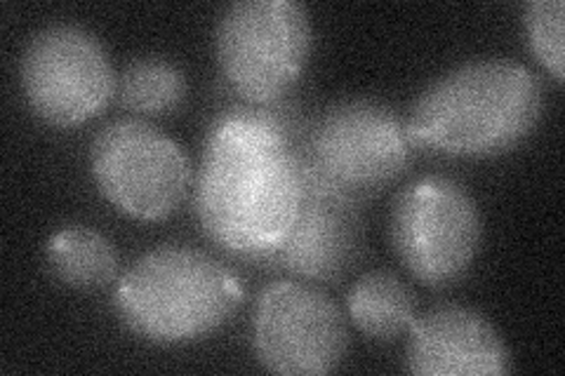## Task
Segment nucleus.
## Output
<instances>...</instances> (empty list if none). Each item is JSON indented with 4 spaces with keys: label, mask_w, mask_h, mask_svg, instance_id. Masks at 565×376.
<instances>
[{
    "label": "nucleus",
    "mask_w": 565,
    "mask_h": 376,
    "mask_svg": "<svg viewBox=\"0 0 565 376\" xmlns=\"http://www.w3.org/2000/svg\"><path fill=\"white\" fill-rule=\"evenodd\" d=\"M90 172L104 198L139 222L168 219L191 186L184 149L137 118L104 125L90 144Z\"/></svg>",
    "instance_id": "0eeeda50"
},
{
    "label": "nucleus",
    "mask_w": 565,
    "mask_h": 376,
    "mask_svg": "<svg viewBox=\"0 0 565 376\" xmlns=\"http://www.w3.org/2000/svg\"><path fill=\"white\" fill-rule=\"evenodd\" d=\"M311 47V14L297 0H238L215 26L222 76L247 104L286 97L305 74Z\"/></svg>",
    "instance_id": "39448f33"
},
{
    "label": "nucleus",
    "mask_w": 565,
    "mask_h": 376,
    "mask_svg": "<svg viewBox=\"0 0 565 376\" xmlns=\"http://www.w3.org/2000/svg\"><path fill=\"white\" fill-rule=\"evenodd\" d=\"M241 301L243 284L232 268L186 245H163L141 255L114 290L122 325L161 346L199 342L226 325Z\"/></svg>",
    "instance_id": "7ed1b4c3"
},
{
    "label": "nucleus",
    "mask_w": 565,
    "mask_h": 376,
    "mask_svg": "<svg viewBox=\"0 0 565 376\" xmlns=\"http://www.w3.org/2000/svg\"><path fill=\"white\" fill-rule=\"evenodd\" d=\"M413 149L398 111L377 99L353 97L328 106L311 122L299 144V160L311 182L359 201L401 176Z\"/></svg>",
    "instance_id": "20e7f679"
},
{
    "label": "nucleus",
    "mask_w": 565,
    "mask_h": 376,
    "mask_svg": "<svg viewBox=\"0 0 565 376\" xmlns=\"http://www.w3.org/2000/svg\"><path fill=\"white\" fill-rule=\"evenodd\" d=\"M405 369L417 376H502L511 372V353L486 315L446 303L413 320Z\"/></svg>",
    "instance_id": "9b49d317"
},
{
    "label": "nucleus",
    "mask_w": 565,
    "mask_h": 376,
    "mask_svg": "<svg viewBox=\"0 0 565 376\" xmlns=\"http://www.w3.org/2000/svg\"><path fill=\"white\" fill-rule=\"evenodd\" d=\"M363 240L365 226L359 201L305 176L302 203L290 233L262 261L297 280L332 282L359 264Z\"/></svg>",
    "instance_id": "9d476101"
},
{
    "label": "nucleus",
    "mask_w": 565,
    "mask_h": 376,
    "mask_svg": "<svg viewBox=\"0 0 565 376\" xmlns=\"http://www.w3.org/2000/svg\"><path fill=\"white\" fill-rule=\"evenodd\" d=\"M45 259L52 276L71 290H99L118 276L114 243L90 226H66L47 240Z\"/></svg>",
    "instance_id": "ddd939ff"
},
{
    "label": "nucleus",
    "mask_w": 565,
    "mask_h": 376,
    "mask_svg": "<svg viewBox=\"0 0 565 376\" xmlns=\"http://www.w3.org/2000/svg\"><path fill=\"white\" fill-rule=\"evenodd\" d=\"M542 83L516 60L459 64L434 80L405 116L413 147L457 158L500 155L533 135L542 118Z\"/></svg>",
    "instance_id": "f03ea898"
},
{
    "label": "nucleus",
    "mask_w": 565,
    "mask_h": 376,
    "mask_svg": "<svg viewBox=\"0 0 565 376\" xmlns=\"http://www.w3.org/2000/svg\"><path fill=\"white\" fill-rule=\"evenodd\" d=\"M302 135L282 99L245 101L212 122L196 176V214L212 243L255 261L280 247L302 203Z\"/></svg>",
    "instance_id": "f257e3e1"
},
{
    "label": "nucleus",
    "mask_w": 565,
    "mask_h": 376,
    "mask_svg": "<svg viewBox=\"0 0 565 376\" xmlns=\"http://www.w3.org/2000/svg\"><path fill=\"white\" fill-rule=\"evenodd\" d=\"M116 97L132 114L163 116L184 101L186 76L168 57H135L116 76Z\"/></svg>",
    "instance_id": "4468645a"
},
{
    "label": "nucleus",
    "mask_w": 565,
    "mask_h": 376,
    "mask_svg": "<svg viewBox=\"0 0 565 376\" xmlns=\"http://www.w3.org/2000/svg\"><path fill=\"white\" fill-rule=\"evenodd\" d=\"M253 348L271 374L323 376L347 357V320L316 284L278 280L264 288L255 303Z\"/></svg>",
    "instance_id": "1a4fd4ad"
},
{
    "label": "nucleus",
    "mask_w": 565,
    "mask_h": 376,
    "mask_svg": "<svg viewBox=\"0 0 565 376\" xmlns=\"http://www.w3.org/2000/svg\"><path fill=\"white\" fill-rule=\"evenodd\" d=\"M31 111L52 128H76L116 95V74L102 41L78 24H47L31 35L20 64Z\"/></svg>",
    "instance_id": "6e6552de"
},
{
    "label": "nucleus",
    "mask_w": 565,
    "mask_h": 376,
    "mask_svg": "<svg viewBox=\"0 0 565 376\" xmlns=\"http://www.w3.org/2000/svg\"><path fill=\"white\" fill-rule=\"evenodd\" d=\"M347 311L353 325L382 344L408 334L417 318L408 284L388 271L365 273L353 282L347 294Z\"/></svg>",
    "instance_id": "f8f14e48"
},
{
    "label": "nucleus",
    "mask_w": 565,
    "mask_h": 376,
    "mask_svg": "<svg viewBox=\"0 0 565 376\" xmlns=\"http://www.w3.org/2000/svg\"><path fill=\"white\" fill-rule=\"evenodd\" d=\"M563 0H530L523 6V33L533 57L556 83L565 76Z\"/></svg>",
    "instance_id": "2eb2a0df"
},
{
    "label": "nucleus",
    "mask_w": 565,
    "mask_h": 376,
    "mask_svg": "<svg viewBox=\"0 0 565 376\" xmlns=\"http://www.w3.org/2000/svg\"><path fill=\"white\" fill-rule=\"evenodd\" d=\"M388 238L415 280L427 288H448L469 273L481 249L479 203L450 176L415 179L394 198Z\"/></svg>",
    "instance_id": "423d86ee"
}]
</instances>
